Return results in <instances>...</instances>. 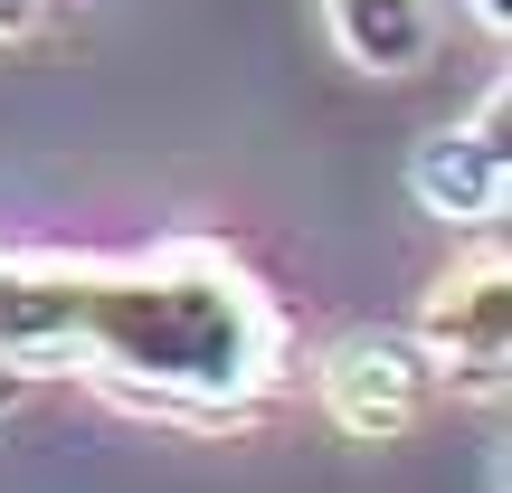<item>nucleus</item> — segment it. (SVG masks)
<instances>
[{
	"label": "nucleus",
	"instance_id": "423d86ee",
	"mask_svg": "<svg viewBox=\"0 0 512 493\" xmlns=\"http://www.w3.org/2000/svg\"><path fill=\"white\" fill-rule=\"evenodd\" d=\"M323 29L361 76H408L437 48V0H323Z\"/></svg>",
	"mask_w": 512,
	"mask_h": 493
},
{
	"label": "nucleus",
	"instance_id": "39448f33",
	"mask_svg": "<svg viewBox=\"0 0 512 493\" xmlns=\"http://www.w3.org/2000/svg\"><path fill=\"white\" fill-rule=\"evenodd\" d=\"M76 275L86 256H0V361L48 380L76 361Z\"/></svg>",
	"mask_w": 512,
	"mask_h": 493
},
{
	"label": "nucleus",
	"instance_id": "20e7f679",
	"mask_svg": "<svg viewBox=\"0 0 512 493\" xmlns=\"http://www.w3.org/2000/svg\"><path fill=\"white\" fill-rule=\"evenodd\" d=\"M408 190L446 228H494L512 200V86H494L465 124H437L408 152Z\"/></svg>",
	"mask_w": 512,
	"mask_h": 493
},
{
	"label": "nucleus",
	"instance_id": "0eeeda50",
	"mask_svg": "<svg viewBox=\"0 0 512 493\" xmlns=\"http://www.w3.org/2000/svg\"><path fill=\"white\" fill-rule=\"evenodd\" d=\"M48 19V0H0V38H29Z\"/></svg>",
	"mask_w": 512,
	"mask_h": 493
},
{
	"label": "nucleus",
	"instance_id": "6e6552de",
	"mask_svg": "<svg viewBox=\"0 0 512 493\" xmlns=\"http://www.w3.org/2000/svg\"><path fill=\"white\" fill-rule=\"evenodd\" d=\"M465 10H475V19H484L494 38H512V0H465Z\"/></svg>",
	"mask_w": 512,
	"mask_h": 493
},
{
	"label": "nucleus",
	"instance_id": "f03ea898",
	"mask_svg": "<svg viewBox=\"0 0 512 493\" xmlns=\"http://www.w3.org/2000/svg\"><path fill=\"white\" fill-rule=\"evenodd\" d=\"M313 389H323V418L342 427L351 446H389L408 437V427L437 408V361H427L418 332H342V342L323 351V370H313Z\"/></svg>",
	"mask_w": 512,
	"mask_h": 493
},
{
	"label": "nucleus",
	"instance_id": "f257e3e1",
	"mask_svg": "<svg viewBox=\"0 0 512 493\" xmlns=\"http://www.w3.org/2000/svg\"><path fill=\"white\" fill-rule=\"evenodd\" d=\"M105 399L181 427H228L285 380V313L228 247L171 238L143 256H86L76 361Z\"/></svg>",
	"mask_w": 512,
	"mask_h": 493
},
{
	"label": "nucleus",
	"instance_id": "7ed1b4c3",
	"mask_svg": "<svg viewBox=\"0 0 512 493\" xmlns=\"http://www.w3.org/2000/svg\"><path fill=\"white\" fill-rule=\"evenodd\" d=\"M418 342L437 361V380L475 389V399H503V370H512V266H503V247L465 256V266H446L427 285Z\"/></svg>",
	"mask_w": 512,
	"mask_h": 493
}]
</instances>
